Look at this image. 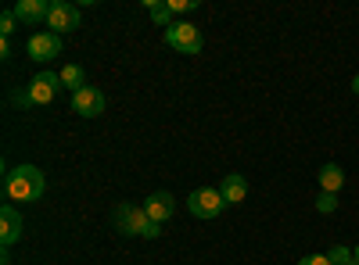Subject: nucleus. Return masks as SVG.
Instances as JSON below:
<instances>
[{
	"mask_svg": "<svg viewBox=\"0 0 359 265\" xmlns=\"http://www.w3.org/2000/svg\"><path fill=\"white\" fill-rule=\"evenodd\" d=\"M115 229L126 233V237H144V241L162 237V226L144 208H137V204H118V208H115Z\"/></svg>",
	"mask_w": 359,
	"mask_h": 265,
	"instance_id": "obj_2",
	"label": "nucleus"
},
{
	"mask_svg": "<svg viewBox=\"0 0 359 265\" xmlns=\"http://www.w3.org/2000/svg\"><path fill=\"white\" fill-rule=\"evenodd\" d=\"M62 86H69L72 94H79L83 86H86V72H83L79 65H65V69H62Z\"/></svg>",
	"mask_w": 359,
	"mask_h": 265,
	"instance_id": "obj_15",
	"label": "nucleus"
},
{
	"mask_svg": "<svg viewBox=\"0 0 359 265\" xmlns=\"http://www.w3.org/2000/svg\"><path fill=\"white\" fill-rule=\"evenodd\" d=\"M57 86H62V72H40L33 83H29V101L33 104H50L54 94H57Z\"/></svg>",
	"mask_w": 359,
	"mask_h": 265,
	"instance_id": "obj_7",
	"label": "nucleus"
},
{
	"mask_svg": "<svg viewBox=\"0 0 359 265\" xmlns=\"http://www.w3.org/2000/svg\"><path fill=\"white\" fill-rule=\"evenodd\" d=\"M15 22H18V18H15V11H4V15H0V36H4V40L15 33Z\"/></svg>",
	"mask_w": 359,
	"mask_h": 265,
	"instance_id": "obj_18",
	"label": "nucleus"
},
{
	"mask_svg": "<svg viewBox=\"0 0 359 265\" xmlns=\"http://www.w3.org/2000/svg\"><path fill=\"white\" fill-rule=\"evenodd\" d=\"M187 208H191L194 219H216L226 208V201H223V194L216 187H201V190H191Z\"/></svg>",
	"mask_w": 359,
	"mask_h": 265,
	"instance_id": "obj_3",
	"label": "nucleus"
},
{
	"mask_svg": "<svg viewBox=\"0 0 359 265\" xmlns=\"http://www.w3.org/2000/svg\"><path fill=\"white\" fill-rule=\"evenodd\" d=\"M169 8H172V15L176 11H191V8H198V0H169Z\"/></svg>",
	"mask_w": 359,
	"mask_h": 265,
	"instance_id": "obj_19",
	"label": "nucleus"
},
{
	"mask_svg": "<svg viewBox=\"0 0 359 265\" xmlns=\"http://www.w3.org/2000/svg\"><path fill=\"white\" fill-rule=\"evenodd\" d=\"M298 265H331V258H327V255H306Z\"/></svg>",
	"mask_w": 359,
	"mask_h": 265,
	"instance_id": "obj_20",
	"label": "nucleus"
},
{
	"mask_svg": "<svg viewBox=\"0 0 359 265\" xmlns=\"http://www.w3.org/2000/svg\"><path fill=\"white\" fill-rule=\"evenodd\" d=\"M352 94H355V97H359V76H355V79H352Z\"/></svg>",
	"mask_w": 359,
	"mask_h": 265,
	"instance_id": "obj_22",
	"label": "nucleus"
},
{
	"mask_svg": "<svg viewBox=\"0 0 359 265\" xmlns=\"http://www.w3.org/2000/svg\"><path fill=\"white\" fill-rule=\"evenodd\" d=\"M144 8H147V15H151V22L155 25H172V8H169V0H144Z\"/></svg>",
	"mask_w": 359,
	"mask_h": 265,
	"instance_id": "obj_14",
	"label": "nucleus"
},
{
	"mask_svg": "<svg viewBox=\"0 0 359 265\" xmlns=\"http://www.w3.org/2000/svg\"><path fill=\"white\" fill-rule=\"evenodd\" d=\"M341 187H345V172H341V165L327 162V165L320 169V190H323V194H338Z\"/></svg>",
	"mask_w": 359,
	"mask_h": 265,
	"instance_id": "obj_13",
	"label": "nucleus"
},
{
	"mask_svg": "<svg viewBox=\"0 0 359 265\" xmlns=\"http://www.w3.org/2000/svg\"><path fill=\"white\" fill-rule=\"evenodd\" d=\"M316 208H320L323 215H331V212L338 208V194H320V201H316Z\"/></svg>",
	"mask_w": 359,
	"mask_h": 265,
	"instance_id": "obj_17",
	"label": "nucleus"
},
{
	"mask_svg": "<svg viewBox=\"0 0 359 265\" xmlns=\"http://www.w3.org/2000/svg\"><path fill=\"white\" fill-rule=\"evenodd\" d=\"M0 226H4L0 229V244H4V251H8L22 237V215H18L15 204H4V208H0Z\"/></svg>",
	"mask_w": 359,
	"mask_h": 265,
	"instance_id": "obj_10",
	"label": "nucleus"
},
{
	"mask_svg": "<svg viewBox=\"0 0 359 265\" xmlns=\"http://www.w3.org/2000/svg\"><path fill=\"white\" fill-rule=\"evenodd\" d=\"M172 208H176V201H172V194H169V190H155L151 197L144 201V212L151 215V219H155L158 226H162V222H165V219L172 215Z\"/></svg>",
	"mask_w": 359,
	"mask_h": 265,
	"instance_id": "obj_11",
	"label": "nucleus"
},
{
	"mask_svg": "<svg viewBox=\"0 0 359 265\" xmlns=\"http://www.w3.org/2000/svg\"><path fill=\"white\" fill-rule=\"evenodd\" d=\"M11 101H15V104H18V108H29V104H33V101H29V94H25V90H22V94H15V97H11Z\"/></svg>",
	"mask_w": 359,
	"mask_h": 265,
	"instance_id": "obj_21",
	"label": "nucleus"
},
{
	"mask_svg": "<svg viewBox=\"0 0 359 265\" xmlns=\"http://www.w3.org/2000/svg\"><path fill=\"white\" fill-rule=\"evenodd\" d=\"M43 187H47V180H43V172L36 165H18V169H11L4 176V194L11 201H22V204L36 201L43 194Z\"/></svg>",
	"mask_w": 359,
	"mask_h": 265,
	"instance_id": "obj_1",
	"label": "nucleus"
},
{
	"mask_svg": "<svg viewBox=\"0 0 359 265\" xmlns=\"http://www.w3.org/2000/svg\"><path fill=\"white\" fill-rule=\"evenodd\" d=\"M11 11H15V18L25 22V25H47L50 4H47V0H18Z\"/></svg>",
	"mask_w": 359,
	"mask_h": 265,
	"instance_id": "obj_9",
	"label": "nucleus"
},
{
	"mask_svg": "<svg viewBox=\"0 0 359 265\" xmlns=\"http://www.w3.org/2000/svg\"><path fill=\"white\" fill-rule=\"evenodd\" d=\"M104 108H108V101L97 86H83L79 94H72V111L83 115V119H97V115H104Z\"/></svg>",
	"mask_w": 359,
	"mask_h": 265,
	"instance_id": "obj_6",
	"label": "nucleus"
},
{
	"mask_svg": "<svg viewBox=\"0 0 359 265\" xmlns=\"http://www.w3.org/2000/svg\"><path fill=\"white\" fill-rule=\"evenodd\" d=\"M72 29H79V8L69 4V0H54L47 15V33L62 36V33H72Z\"/></svg>",
	"mask_w": 359,
	"mask_h": 265,
	"instance_id": "obj_5",
	"label": "nucleus"
},
{
	"mask_svg": "<svg viewBox=\"0 0 359 265\" xmlns=\"http://www.w3.org/2000/svg\"><path fill=\"white\" fill-rule=\"evenodd\" d=\"M57 54H62V36H54V33H33L29 36V57H33V62H50Z\"/></svg>",
	"mask_w": 359,
	"mask_h": 265,
	"instance_id": "obj_8",
	"label": "nucleus"
},
{
	"mask_svg": "<svg viewBox=\"0 0 359 265\" xmlns=\"http://www.w3.org/2000/svg\"><path fill=\"white\" fill-rule=\"evenodd\" d=\"M327 258H331V265H359V262H355V251H348V248H341V244H334L331 251H327Z\"/></svg>",
	"mask_w": 359,
	"mask_h": 265,
	"instance_id": "obj_16",
	"label": "nucleus"
},
{
	"mask_svg": "<svg viewBox=\"0 0 359 265\" xmlns=\"http://www.w3.org/2000/svg\"><path fill=\"white\" fill-rule=\"evenodd\" d=\"M219 194H223V201H226V204H241V201L248 197V180H245L241 172H230V176H223Z\"/></svg>",
	"mask_w": 359,
	"mask_h": 265,
	"instance_id": "obj_12",
	"label": "nucleus"
},
{
	"mask_svg": "<svg viewBox=\"0 0 359 265\" xmlns=\"http://www.w3.org/2000/svg\"><path fill=\"white\" fill-rule=\"evenodd\" d=\"M355 262H359V248H355Z\"/></svg>",
	"mask_w": 359,
	"mask_h": 265,
	"instance_id": "obj_23",
	"label": "nucleus"
},
{
	"mask_svg": "<svg viewBox=\"0 0 359 265\" xmlns=\"http://www.w3.org/2000/svg\"><path fill=\"white\" fill-rule=\"evenodd\" d=\"M165 43L180 54H198L205 40H201V29H194L191 22H172L165 29Z\"/></svg>",
	"mask_w": 359,
	"mask_h": 265,
	"instance_id": "obj_4",
	"label": "nucleus"
}]
</instances>
